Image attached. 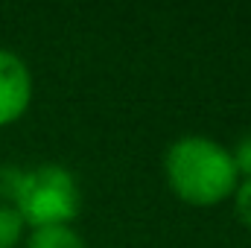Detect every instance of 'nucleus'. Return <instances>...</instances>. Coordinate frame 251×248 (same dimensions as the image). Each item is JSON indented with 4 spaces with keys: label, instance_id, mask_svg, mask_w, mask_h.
Returning <instances> with one entry per match:
<instances>
[{
    "label": "nucleus",
    "instance_id": "nucleus-8",
    "mask_svg": "<svg viewBox=\"0 0 251 248\" xmlns=\"http://www.w3.org/2000/svg\"><path fill=\"white\" fill-rule=\"evenodd\" d=\"M237 213H240V219L251 228V178L243 187H237Z\"/></svg>",
    "mask_w": 251,
    "mask_h": 248
},
{
    "label": "nucleus",
    "instance_id": "nucleus-3",
    "mask_svg": "<svg viewBox=\"0 0 251 248\" xmlns=\"http://www.w3.org/2000/svg\"><path fill=\"white\" fill-rule=\"evenodd\" d=\"M32 97L29 70L15 53L0 50V125L18 120Z\"/></svg>",
    "mask_w": 251,
    "mask_h": 248
},
{
    "label": "nucleus",
    "instance_id": "nucleus-6",
    "mask_svg": "<svg viewBox=\"0 0 251 248\" xmlns=\"http://www.w3.org/2000/svg\"><path fill=\"white\" fill-rule=\"evenodd\" d=\"M21 170H15V167H0V196L3 198H15V193H18V184H21Z\"/></svg>",
    "mask_w": 251,
    "mask_h": 248
},
{
    "label": "nucleus",
    "instance_id": "nucleus-1",
    "mask_svg": "<svg viewBox=\"0 0 251 248\" xmlns=\"http://www.w3.org/2000/svg\"><path fill=\"white\" fill-rule=\"evenodd\" d=\"M167 178L190 204H216L237 190L234 158L207 137H181L167 152Z\"/></svg>",
    "mask_w": 251,
    "mask_h": 248
},
{
    "label": "nucleus",
    "instance_id": "nucleus-2",
    "mask_svg": "<svg viewBox=\"0 0 251 248\" xmlns=\"http://www.w3.org/2000/svg\"><path fill=\"white\" fill-rule=\"evenodd\" d=\"M12 201L18 216L24 222H32L35 228H53L70 222L82 204L73 175L56 164H44L32 173H24Z\"/></svg>",
    "mask_w": 251,
    "mask_h": 248
},
{
    "label": "nucleus",
    "instance_id": "nucleus-5",
    "mask_svg": "<svg viewBox=\"0 0 251 248\" xmlns=\"http://www.w3.org/2000/svg\"><path fill=\"white\" fill-rule=\"evenodd\" d=\"M24 219L18 216L15 207H0V248H12L21 240Z\"/></svg>",
    "mask_w": 251,
    "mask_h": 248
},
{
    "label": "nucleus",
    "instance_id": "nucleus-7",
    "mask_svg": "<svg viewBox=\"0 0 251 248\" xmlns=\"http://www.w3.org/2000/svg\"><path fill=\"white\" fill-rule=\"evenodd\" d=\"M231 158H234L237 173H246V175L251 178V134H246V137L237 143V152H234Z\"/></svg>",
    "mask_w": 251,
    "mask_h": 248
},
{
    "label": "nucleus",
    "instance_id": "nucleus-4",
    "mask_svg": "<svg viewBox=\"0 0 251 248\" xmlns=\"http://www.w3.org/2000/svg\"><path fill=\"white\" fill-rule=\"evenodd\" d=\"M26 248H85V243L67 225H53V228H35Z\"/></svg>",
    "mask_w": 251,
    "mask_h": 248
}]
</instances>
